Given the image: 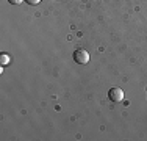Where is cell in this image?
<instances>
[{
    "label": "cell",
    "instance_id": "1",
    "mask_svg": "<svg viewBox=\"0 0 147 141\" xmlns=\"http://www.w3.org/2000/svg\"><path fill=\"white\" fill-rule=\"evenodd\" d=\"M74 61L78 63V64H86V63L89 61L88 50H85V49H77V50L74 52Z\"/></svg>",
    "mask_w": 147,
    "mask_h": 141
},
{
    "label": "cell",
    "instance_id": "2",
    "mask_svg": "<svg viewBox=\"0 0 147 141\" xmlns=\"http://www.w3.org/2000/svg\"><path fill=\"white\" fill-rule=\"evenodd\" d=\"M108 99L111 102H122L124 100V91L121 88H111L108 91Z\"/></svg>",
    "mask_w": 147,
    "mask_h": 141
},
{
    "label": "cell",
    "instance_id": "3",
    "mask_svg": "<svg viewBox=\"0 0 147 141\" xmlns=\"http://www.w3.org/2000/svg\"><path fill=\"white\" fill-rule=\"evenodd\" d=\"M9 63V56L6 55V54H2L0 55V64L2 66H5V64H8Z\"/></svg>",
    "mask_w": 147,
    "mask_h": 141
},
{
    "label": "cell",
    "instance_id": "4",
    "mask_svg": "<svg viewBox=\"0 0 147 141\" xmlns=\"http://www.w3.org/2000/svg\"><path fill=\"white\" fill-rule=\"evenodd\" d=\"M11 5H19V3H22V2H25V0H8Z\"/></svg>",
    "mask_w": 147,
    "mask_h": 141
},
{
    "label": "cell",
    "instance_id": "5",
    "mask_svg": "<svg viewBox=\"0 0 147 141\" xmlns=\"http://www.w3.org/2000/svg\"><path fill=\"white\" fill-rule=\"evenodd\" d=\"M27 3H28V5H38V3L41 2V0H25Z\"/></svg>",
    "mask_w": 147,
    "mask_h": 141
}]
</instances>
